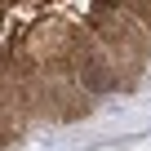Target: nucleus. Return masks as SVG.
Here are the masks:
<instances>
[{
    "label": "nucleus",
    "mask_w": 151,
    "mask_h": 151,
    "mask_svg": "<svg viewBox=\"0 0 151 151\" xmlns=\"http://www.w3.org/2000/svg\"><path fill=\"white\" fill-rule=\"evenodd\" d=\"M124 5H129V9H133V14L142 18V27L151 31V0H124Z\"/></svg>",
    "instance_id": "obj_2"
},
{
    "label": "nucleus",
    "mask_w": 151,
    "mask_h": 151,
    "mask_svg": "<svg viewBox=\"0 0 151 151\" xmlns=\"http://www.w3.org/2000/svg\"><path fill=\"white\" fill-rule=\"evenodd\" d=\"M93 31H98V45L120 49L129 62L142 58V36H138V27H133L129 18H120V14H111V9H98V14H93Z\"/></svg>",
    "instance_id": "obj_1"
}]
</instances>
